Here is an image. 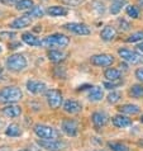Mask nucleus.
<instances>
[{
	"label": "nucleus",
	"mask_w": 143,
	"mask_h": 151,
	"mask_svg": "<svg viewBox=\"0 0 143 151\" xmlns=\"http://www.w3.org/2000/svg\"><path fill=\"white\" fill-rule=\"evenodd\" d=\"M70 43V38L65 35L61 33H54V35L47 36L46 38L42 41V46L49 48H65Z\"/></svg>",
	"instance_id": "1"
},
{
	"label": "nucleus",
	"mask_w": 143,
	"mask_h": 151,
	"mask_svg": "<svg viewBox=\"0 0 143 151\" xmlns=\"http://www.w3.org/2000/svg\"><path fill=\"white\" fill-rule=\"evenodd\" d=\"M23 93L16 86H5L0 90V100L5 103H13L22 99Z\"/></svg>",
	"instance_id": "2"
},
{
	"label": "nucleus",
	"mask_w": 143,
	"mask_h": 151,
	"mask_svg": "<svg viewBox=\"0 0 143 151\" xmlns=\"http://www.w3.org/2000/svg\"><path fill=\"white\" fill-rule=\"evenodd\" d=\"M118 55L122 57V60H124L128 64H132V65L143 64V55L137 51H132V50H128V48H120L118 50Z\"/></svg>",
	"instance_id": "3"
},
{
	"label": "nucleus",
	"mask_w": 143,
	"mask_h": 151,
	"mask_svg": "<svg viewBox=\"0 0 143 151\" xmlns=\"http://www.w3.org/2000/svg\"><path fill=\"white\" fill-rule=\"evenodd\" d=\"M6 68L11 71H22L27 68L26 57L20 53H14L6 58Z\"/></svg>",
	"instance_id": "4"
},
{
	"label": "nucleus",
	"mask_w": 143,
	"mask_h": 151,
	"mask_svg": "<svg viewBox=\"0 0 143 151\" xmlns=\"http://www.w3.org/2000/svg\"><path fill=\"white\" fill-rule=\"evenodd\" d=\"M34 133L42 140H56L58 138V132L53 127L46 124H36L34 126Z\"/></svg>",
	"instance_id": "5"
},
{
	"label": "nucleus",
	"mask_w": 143,
	"mask_h": 151,
	"mask_svg": "<svg viewBox=\"0 0 143 151\" xmlns=\"http://www.w3.org/2000/svg\"><path fill=\"white\" fill-rule=\"evenodd\" d=\"M46 99H47L48 106L52 109H57L62 104V94L56 89H51L46 91Z\"/></svg>",
	"instance_id": "6"
},
{
	"label": "nucleus",
	"mask_w": 143,
	"mask_h": 151,
	"mask_svg": "<svg viewBox=\"0 0 143 151\" xmlns=\"http://www.w3.org/2000/svg\"><path fill=\"white\" fill-rule=\"evenodd\" d=\"M91 64L95 66H102V68H107V66H110L113 62H114V57L112 55H108V53H100V55H94L90 58Z\"/></svg>",
	"instance_id": "7"
},
{
	"label": "nucleus",
	"mask_w": 143,
	"mask_h": 151,
	"mask_svg": "<svg viewBox=\"0 0 143 151\" xmlns=\"http://www.w3.org/2000/svg\"><path fill=\"white\" fill-rule=\"evenodd\" d=\"M65 28L67 31L72 32L75 35H79V36H87L91 33L90 28L84 23H67L65 24Z\"/></svg>",
	"instance_id": "8"
},
{
	"label": "nucleus",
	"mask_w": 143,
	"mask_h": 151,
	"mask_svg": "<svg viewBox=\"0 0 143 151\" xmlns=\"http://www.w3.org/2000/svg\"><path fill=\"white\" fill-rule=\"evenodd\" d=\"M62 131L67 136H76L79 132V124L75 119H65L62 122Z\"/></svg>",
	"instance_id": "9"
},
{
	"label": "nucleus",
	"mask_w": 143,
	"mask_h": 151,
	"mask_svg": "<svg viewBox=\"0 0 143 151\" xmlns=\"http://www.w3.org/2000/svg\"><path fill=\"white\" fill-rule=\"evenodd\" d=\"M91 121L96 128H100V127H104L109 122V117L104 112H95L91 116Z\"/></svg>",
	"instance_id": "10"
},
{
	"label": "nucleus",
	"mask_w": 143,
	"mask_h": 151,
	"mask_svg": "<svg viewBox=\"0 0 143 151\" xmlns=\"http://www.w3.org/2000/svg\"><path fill=\"white\" fill-rule=\"evenodd\" d=\"M38 145L48 151H58L64 147V144L57 140H39Z\"/></svg>",
	"instance_id": "11"
},
{
	"label": "nucleus",
	"mask_w": 143,
	"mask_h": 151,
	"mask_svg": "<svg viewBox=\"0 0 143 151\" xmlns=\"http://www.w3.org/2000/svg\"><path fill=\"white\" fill-rule=\"evenodd\" d=\"M32 23V18L28 15H22L19 18H16L15 20H13L10 24V27L13 29H22V28H26L28 26H31Z\"/></svg>",
	"instance_id": "12"
},
{
	"label": "nucleus",
	"mask_w": 143,
	"mask_h": 151,
	"mask_svg": "<svg viewBox=\"0 0 143 151\" xmlns=\"http://www.w3.org/2000/svg\"><path fill=\"white\" fill-rule=\"evenodd\" d=\"M27 89L33 94H39L46 90V84L41 81H36V80H29L27 81Z\"/></svg>",
	"instance_id": "13"
},
{
	"label": "nucleus",
	"mask_w": 143,
	"mask_h": 151,
	"mask_svg": "<svg viewBox=\"0 0 143 151\" xmlns=\"http://www.w3.org/2000/svg\"><path fill=\"white\" fill-rule=\"evenodd\" d=\"M3 114L9 117V118H15V117H19L22 109H20L19 106H15V104H10V106H6L3 108Z\"/></svg>",
	"instance_id": "14"
},
{
	"label": "nucleus",
	"mask_w": 143,
	"mask_h": 151,
	"mask_svg": "<svg viewBox=\"0 0 143 151\" xmlns=\"http://www.w3.org/2000/svg\"><path fill=\"white\" fill-rule=\"evenodd\" d=\"M22 40H23V42H26L27 45L33 46V47H41L42 46V41L38 38V37H36L34 35H32V33H29V32L23 33Z\"/></svg>",
	"instance_id": "15"
},
{
	"label": "nucleus",
	"mask_w": 143,
	"mask_h": 151,
	"mask_svg": "<svg viewBox=\"0 0 143 151\" xmlns=\"http://www.w3.org/2000/svg\"><path fill=\"white\" fill-rule=\"evenodd\" d=\"M115 36H117V31H115V28L112 26H105L102 29V32H100V37H102V40L105 42L114 40Z\"/></svg>",
	"instance_id": "16"
},
{
	"label": "nucleus",
	"mask_w": 143,
	"mask_h": 151,
	"mask_svg": "<svg viewBox=\"0 0 143 151\" xmlns=\"http://www.w3.org/2000/svg\"><path fill=\"white\" fill-rule=\"evenodd\" d=\"M81 104L76 100H67V102L64 104V111L66 113H70V114H76L81 111Z\"/></svg>",
	"instance_id": "17"
},
{
	"label": "nucleus",
	"mask_w": 143,
	"mask_h": 151,
	"mask_svg": "<svg viewBox=\"0 0 143 151\" xmlns=\"http://www.w3.org/2000/svg\"><path fill=\"white\" fill-rule=\"evenodd\" d=\"M112 122H113V124H114L117 128H125V127L132 126V121H130L129 118H127V117H124V116H115V117H113Z\"/></svg>",
	"instance_id": "18"
},
{
	"label": "nucleus",
	"mask_w": 143,
	"mask_h": 151,
	"mask_svg": "<svg viewBox=\"0 0 143 151\" xmlns=\"http://www.w3.org/2000/svg\"><path fill=\"white\" fill-rule=\"evenodd\" d=\"M104 96V93H103V89L100 86H91V89L89 91V100L91 102H99L102 100Z\"/></svg>",
	"instance_id": "19"
},
{
	"label": "nucleus",
	"mask_w": 143,
	"mask_h": 151,
	"mask_svg": "<svg viewBox=\"0 0 143 151\" xmlns=\"http://www.w3.org/2000/svg\"><path fill=\"white\" fill-rule=\"evenodd\" d=\"M47 13L51 15V17H65L69 13V10L66 9L65 6H61V5H53V6H49Z\"/></svg>",
	"instance_id": "20"
},
{
	"label": "nucleus",
	"mask_w": 143,
	"mask_h": 151,
	"mask_svg": "<svg viewBox=\"0 0 143 151\" xmlns=\"http://www.w3.org/2000/svg\"><path fill=\"white\" fill-rule=\"evenodd\" d=\"M119 112L124 113V114H138L141 112V108L136 106V104H125L123 107H119Z\"/></svg>",
	"instance_id": "21"
},
{
	"label": "nucleus",
	"mask_w": 143,
	"mask_h": 151,
	"mask_svg": "<svg viewBox=\"0 0 143 151\" xmlns=\"http://www.w3.org/2000/svg\"><path fill=\"white\" fill-rule=\"evenodd\" d=\"M129 95L134 99H141L143 98V85L142 84H134L129 89Z\"/></svg>",
	"instance_id": "22"
},
{
	"label": "nucleus",
	"mask_w": 143,
	"mask_h": 151,
	"mask_svg": "<svg viewBox=\"0 0 143 151\" xmlns=\"http://www.w3.org/2000/svg\"><path fill=\"white\" fill-rule=\"evenodd\" d=\"M48 60L52 61V62H61L62 60H65L66 55L60 50H51V51L48 52Z\"/></svg>",
	"instance_id": "23"
},
{
	"label": "nucleus",
	"mask_w": 143,
	"mask_h": 151,
	"mask_svg": "<svg viewBox=\"0 0 143 151\" xmlns=\"http://www.w3.org/2000/svg\"><path fill=\"white\" fill-rule=\"evenodd\" d=\"M127 4L125 0H113L112 4H110V8H109V12H110V14L115 15L118 14L119 12L123 9V6Z\"/></svg>",
	"instance_id": "24"
},
{
	"label": "nucleus",
	"mask_w": 143,
	"mask_h": 151,
	"mask_svg": "<svg viewBox=\"0 0 143 151\" xmlns=\"http://www.w3.org/2000/svg\"><path fill=\"white\" fill-rule=\"evenodd\" d=\"M120 70H118V69H114V68H109L105 70V73H104V76L108 79V80H110V81H114V80H119L120 79Z\"/></svg>",
	"instance_id": "25"
},
{
	"label": "nucleus",
	"mask_w": 143,
	"mask_h": 151,
	"mask_svg": "<svg viewBox=\"0 0 143 151\" xmlns=\"http://www.w3.org/2000/svg\"><path fill=\"white\" fill-rule=\"evenodd\" d=\"M20 127L16 123H11L8 126V128L5 129V135L9 136V137H16V136H20Z\"/></svg>",
	"instance_id": "26"
},
{
	"label": "nucleus",
	"mask_w": 143,
	"mask_h": 151,
	"mask_svg": "<svg viewBox=\"0 0 143 151\" xmlns=\"http://www.w3.org/2000/svg\"><path fill=\"white\" fill-rule=\"evenodd\" d=\"M43 15H44V9L39 5H33L28 13V17H31V18H42Z\"/></svg>",
	"instance_id": "27"
},
{
	"label": "nucleus",
	"mask_w": 143,
	"mask_h": 151,
	"mask_svg": "<svg viewBox=\"0 0 143 151\" xmlns=\"http://www.w3.org/2000/svg\"><path fill=\"white\" fill-rule=\"evenodd\" d=\"M34 5L33 0H18L15 3V9L16 10H29Z\"/></svg>",
	"instance_id": "28"
},
{
	"label": "nucleus",
	"mask_w": 143,
	"mask_h": 151,
	"mask_svg": "<svg viewBox=\"0 0 143 151\" xmlns=\"http://www.w3.org/2000/svg\"><path fill=\"white\" fill-rule=\"evenodd\" d=\"M125 13H127L128 17H130V18H133V19L139 18V9H138V6H136V5H127Z\"/></svg>",
	"instance_id": "29"
},
{
	"label": "nucleus",
	"mask_w": 143,
	"mask_h": 151,
	"mask_svg": "<svg viewBox=\"0 0 143 151\" xmlns=\"http://www.w3.org/2000/svg\"><path fill=\"white\" fill-rule=\"evenodd\" d=\"M109 149H112V151H129V147L124 144L120 142H109L108 144Z\"/></svg>",
	"instance_id": "30"
},
{
	"label": "nucleus",
	"mask_w": 143,
	"mask_h": 151,
	"mask_svg": "<svg viewBox=\"0 0 143 151\" xmlns=\"http://www.w3.org/2000/svg\"><path fill=\"white\" fill-rule=\"evenodd\" d=\"M125 41H127L128 43H134V42H141V41H143V31H138V32L132 33V35H130Z\"/></svg>",
	"instance_id": "31"
},
{
	"label": "nucleus",
	"mask_w": 143,
	"mask_h": 151,
	"mask_svg": "<svg viewBox=\"0 0 143 151\" xmlns=\"http://www.w3.org/2000/svg\"><path fill=\"white\" fill-rule=\"evenodd\" d=\"M120 98H122V94L119 91H112V93L108 95V102L112 104H115L117 102H119Z\"/></svg>",
	"instance_id": "32"
},
{
	"label": "nucleus",
	"mask_w": 143,
	"mask_h": 151,
	"mask_svg": "<svg viewBox=\"0 0 143 151\" xmlns=\"http://www.w3.org/2000/svg\"><path fill=\"white\" fill-rule=\"evenodd\" d=\"M122 81H119V80H114V81H112V83H109V81H105L104 83V86L107 88V89H115L117 86H119V85H122Z\"/></svg>",
	"instance_id": "33"
},
{
	"label": "nucleus",
	"mask_w": 143,
	"mask_h": 151,
	"mask_svg": "<svg viewBox=\"0 0 143 151\" xmlns=\"http://www.w3.org/2000/svg\"><path fill=\"white\" fill-rule=\"evenodd\" d=\"M92 4H94V5H96V6H94V9L98 10L99 14H103V13H104L105 8H104V4H103V3H100V1H94Z\"/></svg>",
	"instance_id": "34"
},
{
	"label": "nucleus",
	"mask_w": 143,
	"mask_h": 151,
	"mask_svg": "<svg viewBox=\"0 0 143 151\" xmlns=\"http://www.w3.org/2000/svg\"><path fill=\"white\" fill-rule=\"evenodd\" d=\"M119 26H120L122 31H128V29L130 28V24H129L125 19H120V20H119Z\"/></svg>",
	"instance_id": "35"
},
{
	"label": "nucleus",
	"mask_w": 143,
	"mask_h": 151,
	"mask_svg": "<svg viewBox=\"0 0 143 151\" xmlns=\"http://www.w3.org/2000/svg\"><path fill=\"white\" fill-rule=\"evenodd\" d=\"M136 78L139 80L141 83H143V68H138L137 70H136Z\"/></svg>",
	"instance_id": "36"
},
{
	"label": "nucleus",
	"mask_w": 143,
	"mask_h": 151,
	"mask_svg": "<svg viewBox=\"0 0 143 151\" xmlns=\"http://www.w3.org/2000/svg\"><path fill=\"white\" fill-rule=\"evenodd\" d=\"M82 1H84V0H69V1H67V3H69L70 5H77V4L82 3Z\"/></svg>",
	"instance_id": "37"
},
{
	"label": "nucleus",
	"mask_w": 143,
	"mask_h": 151,
	"mask_svg": "<svg viewBox=\"0 0 143 151\" xmlns=\"http://www.w3.org/2000/svg\"><path fill=\"white\" fill-rule=\"evenodd\" d=\"M137 50H138V51H139L141 53H143V41H141L137 45Z\"/></svg>",
	"instance_id": "38"
},
{
	"label": "nucleus",
	"mask_w": 143,
	"mask_h": 151,
	"mask_svg": "<svg viewBox=\"0 0 143 151\" xmlns=\"http://www.w3.org/2000/svg\"><path fill=\"white\" fill-rule=\"evenodd\" d=\"M18 46H20V43H18V42H16V43H10L9 45V48H16Z\"/></svg>",
	"instance_id": "39"
},
{
	"label": "nucleus",
	"mask_w": 143,
	"mask_h": 151,
	"mask_svg": "<svg viewBox=\"0 0 143 151\" xmlns=\"http://www.w3.org/2000/svg\"><path fill=\"white\" fill-rule=\"evenodd\" d=\"M16 1H18V0H5V4H9V3H16Z\"/></svg>",
	"instance_id": "40"
},
{
	"label": "nucleus",
	"mask_w": 143,
	"mask_h": 151,
	"mask_svg": "<svg viewBox=\"0 0 143 151\" xmlns=\"http://www.w3.org/2000/svg\"><path fill=\"white\" fill-rule=\"evenodd\" d=\"M138 4H139V6L143 8V0H138Z\"/></svg>",
	"instance_id": "41"
},
{
	"label": "nucleus",
	"mask_w": 143,
	"mask_h": 151,
	"mask_svg": "<svg viewBox=\"0 0 143 151\" xmlns=\"http://www.w3.org/2000/svg\"><path fill=\"white\" fill-rule=\"evenodd\" d=\"M0 3H3V4H5V0H0Z\"/></svg>",
	"instance_id": "42"
},
{
	"label": "nucleus",
	"mask_w": 143,
	"mask_h": 151,
	"mask_svg": "<svg viewBox=\"0 0 143 151\" xmlns=\"http://www.w3.org/2000/svg\"><path fill=\"white\" fill-rule=\"evenodd\" d=\"M141 122H143V114L141 116Z\"/></svg>",
	"instance_id": "43"
},
{
	"label": "nucleus",
	"mask_w": 143,
	"mask_h": 151,
	"mask_svg": "<svg viewBox=\"0 0 143 151\" xmlns=\"http://www.w3.org/2000/svg\"><path fill=\"white\" fill-rule=\"evenodd\" d=\"M20 151H31V150H20Z\"/></svg>",
	"instance_id": "44"
},
{
	"label": "nucleus",
	"mask_w": 143,
	"mask_h": 151,
	"mask_svg": "<svg viewBox=\"0 0 143 151\" xmlns=\"http://www.w3.org/2000/svg\"><path fill=\"white\" fill-rule=\"evenodd\" d=\"M0 52H1V47H0Z\"/></svg>",
	"instance_id": "45"
},
{
	"label": "nucleus",
	"mask_w": 143,
	"mask_h": 151,
	"mask_svg": "<svg viewBox=\"0 0 143 151\" xmlns=\"http://www.w3.org/2000/svg\"><path fill=\"white\" fill-rule=\"evenodd\" d=\"M0 73H1V70H0Z\"/></svg>",
	"instance_id": "46"
}]
</instances>
